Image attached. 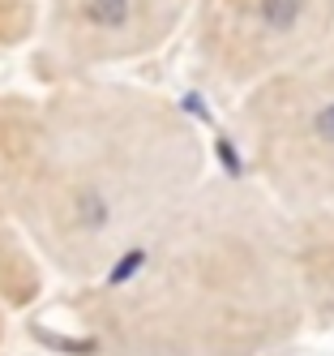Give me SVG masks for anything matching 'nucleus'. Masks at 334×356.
I'll return each instance as SVG.
<instances>
[{
    "label": "nucleus",
    "instance_id": "nucleus-1",
    "mask_svg": "<svg viewBox=\"0 0 334 356\" xmlns=\"http://www.w3.org/2000/svg\"><path fill=\"white\" fill-rule=\"evenodd\" d=\"M82 356H274L313 330L292 211L206 176L65 305Z\"/></svg>",
    "mask_w": 334,
    "mask_h": 356
},
{
    "label": "nucleus",
    "instance_id": "nucleus-2",
    "mask_svg": "<svg viewBox=\"0 0 334 356\" xmlns=\"http://www.w3.org/2000/svg\"><path fill=\"white\" fill-rule=\"evenodd\" d=\"M206 176V138L176 99L73 78L31 95L0 215L56 275L90 284Z\"/></svg>",
    "mask_w": 334,
    "mask_h": 356
},
{
    "label": "nucleus",
    "instance_id": "nucleus-3",
    "mask_svg": "<svg viewBox=\"0 0 334 356\" xmlns=\"http://www.w3.org/2000/svg\"><path fill=\"white\" fill-rule=\"evenodd\" d=\"M249 176L287 211L334 207V39L249 86L231 112Z\"/></svg>",
    "mask_w": 334,
    "mask_h": 356
},
{
    "label": "nucleus",
    "instance_id": "nucleus-4",
    "mask_svg": "<svg viewBox=\"0 0 334 356\" xmlns=\"http://www.w3.org/2000/svg\"><path fill=\"white\" fill-rule=\"evenodd\" d=\"M201 0H47L31 43L43 86L108 73L154 56L197 13Z\"/></svg>",
    "mask_w": 334,
    "mask_h": 356
},
{
    "label": "nucleus",
    "instance_id": "nucleus-5",
    "mask_svg": "<svg viewBox=\"0 0 334 356\" xmlns=\"http://www.w3.org/2000/svg\"><path fill=\"white\" fill-rule=\"evenodd\" d=\"M334 39V0H201L193 65L201 82L244 95Z\"/></svg>",
    "mask_w": 334,
    "mask_h": 356
},
{
    "label": "nucleus",
    "instance_id": "nucleus-6",
    "mask_svg": "<svg viewBox=\"0 0 334 356\" xmlns=\"http://www.w3.org/2000/svg\"><path fill=\"white\" fill-rule=\"evenodd\" d=\"M47 262L43 253L35 249V241L22 232V227L0 215V305L9 314H22L43 296V284H47Z\"/></svg>",
    "mask_w": 334,
    "mask_h": 356
},
{
    "label": "nucleus",
    "instance_id": "nucleus-7",
    "mask_svg": "<svg viewBox=\"0 0 334 356\" xmlns=\"http://www.w3.org/2000/svg\"><path fill=\"white\" fill-rule=\"evenodd\" d=\"M43 5L47 0H0V52H17L35 43Z\"/></svg>",
    "mask_w": 334,
    "mask_h": 356
},
{
    "label": "nucleus",
    "instance_id": "nucleus-8",
    "mask_svg": "<svg viewBox=\"0 0 334 356\" xmlns=\"http://www.w3.org/2000/svg\"><path fill=\"white\" fill-rule=\"evenodd\" d=\"M5 343H9V309L0 305V352H5Z\"/></svg>",
    "mask_w": 334,
    "mask_h": 356
}]
</instances>
